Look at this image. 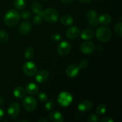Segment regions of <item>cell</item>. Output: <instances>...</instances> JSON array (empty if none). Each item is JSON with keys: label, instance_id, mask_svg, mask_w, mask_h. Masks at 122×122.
<instances>
[{"label": "cell", "instance_id": "6da1fadb", "mask_svg": "<svg viewBox=\"0 0 122 122\" xmlns=\"http://www.w3.org/2000/svg\"><path fill=\"white\" fill-rule=\"evenodd\" d=\"M20 19V14L17 11L11 9L5 13L4 18V23L8 27H14L19 23Z\"/></svg>", "mask_w": 122, "mask_h": 122}, {"label": "cell", "instance_id": "7a4b0ae2", "mask_svg": "<svg viewBox=\"0 0 122 122\" xmlns=\"http://www.w3.org/2000/svg\"><path fill=\"white\" fill-rule=\"evenodd\" d=\"M95 36L98 40L101 42H106L110 39L112 36V32L108 27L106 26L100 27L97 29Z\"/></svg>", "mask_w": 122, "mask_h": 122}, {"label": "cell", "instance_id": "3957f363", "mask_svg": "<svg viewBox=\"0 0 122 122\" xmlns=\"http://www.w3.org/2000/svg\"><path fill=\"white\" fill-rule=\"evenodd\" d=\"M42 17L48 23H55L58 21L59 14L57 10L54 8H49L44 11Z\"/></svg>", "mask_w": 122, "mask_h": 122}, {"label": "cell", "instance_id": "277c9868", "mask_svg": "<svg viewBox=\"0 0 122 122\" xmlns=\"http://www.w3.org/2000/svg\"><path fill=\"white\" fill-rule=\"evenodd\" d=\"M73 101V97L68 92L64 91L60 93L57 97V102L61 107H67Z\"/></svg>", "mask_w": 122, "mask_h": 122}, {"label": "cell", "instance_id": "5b68a950", "mask_svg": "<svg viewBox=\"0 0 122 122\" xmlns=\"http://www.w3.org/2000/svg\"><path fill=\"white\" fill-rule=\"evenodd\" d=\"M37 101L34 97L31 96L26 97L23 100V106L27 112H33L37 107Z\"/></svg>", "mask_w": 122, "mask_h": 122}, {"label": "cell", "instance_id": "8992f818", "mask_svg": "<svg viewBox=\"0 0 122 122\" xmlns=\"http://www.w3.org/2000/svg\"><path fill=\"white\" fill-rule=\"evenodd\" d=\"M71 50V44L67 41L61 42L57 47V52L60 56H66L70 52Z\"/></svg>", "mask_w": 122, "mask_h": 122}, {"label": "cell", "instance_id": "52a82bcc", "mask_svg": "<svg viewBox=\"0 0 122 122\" xmlns=\"http://www.w3.org/2000/svg\"><path fill=\"white\" fill-rule=\"evenodd\" d=\"M23 71L28 76H34L37 72V67L32 61H27L23 66Z\"/></svg>", "mask_w": 122, "mask_h": 122}, {"label": "cell", "instance_id": "ba28073f", "mask_svg": "<svg viewBox=\"0 0 122 122\" xmlns=\"http://www.w3.org/2000/svg\"><path fill=\"white\" fill-rule=\"evenodd\" d=\"M7 112H8V113L10 115V116L13 120H15L20 112V104L17 102H13V103H11L10 105Z\"/></svg>", "mask_w": 122, "mask_h": 122}, {"label": "cell", "instance_id": "9c48e42d", "mask_svg": "<svg viewBox=\"0 0 122 122\" xmlns=\"http://www.w3.org/2000/svg\"><path fill=\"white\" fill-rule=\"evenodd\" d=\"M80 50L85 54H90L95 50V45L91 41H86L82 43L80 46Z\"/></svg>", "mask_w": 122, "mask_h": 122}, {"label": "cell", "instance_id": "30bf717a", "mask_svg": "<svg viewBox=\"0 0 122 122\" xmlns=\"http://www.w3.org/2000/svg\"><path fill=\"white\" fill-rule=\"evenodd\" d=\"M81 33L79 28L77 26H71L69 27L66 31V36L67 38L70 39H75L77 38L79 36Z\"/></svg>", "mask_w": 122, "mask_h": 122}, {"label": "cell", "instance_id": "8fae6325", "mask_svg": "<svg viewBox=\"0 0 122 122\" xmlns=\"http://www.w3.org/2000/svg\"><path fill=\"white\" fill-rule=\"evenodd\" d=\"M35 78L37 82L38 83H44L45 81H46L48 79L50 74L48 71L45 69L39 70V71L36 73Z\"/></svg>", "mask_w": 122, "mask_h": 122}, {"label": "cell", "instance_id": "7c38bea8", "mask_svg": "<svg viewBox=\"0 0 122 122\" xmlns=\"http://www.w3.org/2000/svg\"><path fill=\"white\" fill-rule=\"evenodd\" d=\"M79 70L80 68L79 66L72 64L68 66L66 72V75L69 77H75L78 75V73H79Z\"/></svg>", "mask_w": 122, "mask_h": 122}, {"label": "cell", "instance_id": "4fadbf2b", "mask_svg": "<svg viewBox=\"0 0 122 122\" xmlns=\"http://www.w3.org/2000/svg\"><path fill=\"white\" fill-rule=\"evenodd\" d=\"M32 30V25L29 21H23L20 24L19 27V30L21 34L27 35Z\"/></svg>", "mask_w": 122, "mask_h": 122}, {"label": "cell", "instance_id": "5bb4252c", "mask_svg": "<svg viewBox=\"0 0 122 122\" xmlns=\"http://www.w3.org/2000/svg\"><path fill=\"white\" fill-rule=\"evenodd\" d=\"M38 91H39V87L35 83L30 82L26 85V92L29 95H36L38 93Z\"/></svg>", "mask_w": 122, "mask_h": 122}, {"label": "cell", "instance_id": "9a60e30c", "mask_svg": "<svg viewBox=\"0 0 122 122\" xmlns=\"http://www.w3.org/2000/svg\"><path fill=\"white\" fill-rule=\"evenodd\" d=\"M92 107V103L88 100H83L78 105V110L81 112H86L89 111Z\"/></svg>", "mask_w": 122, "mask_h": 122}, {"label": "cell", "instance_id": "2e32d148", "mask_svg": "<svg viewBox=\"0 0 122 122\" xmlns=\"http://www.w3.org/2000/svg\"><path fill=\"white\" fill-rule=\"evenodd\" d=\"M49 119L53 122H63L64 119L61 113L57 111H54L49 114Z\"/></svg>", "mask_w": 122, "mask_h": 122}, {"label": "cell", "instance_id": "e0dca14e", "mask_svg": "<svg viewBox=\"0 0 122 122\" xmlns=\"http://www.w3.org/2000/svg\"><path fill=\"white\" fill-rule=\"evenodd\" d=\"M31 8H32V11L33 13L38 15H42L43 13H44V9L43 7L39 2H33L31 5Z\"/></svg>", "mask_w": 122, "mask_h": 122}, {"label": "cell", "instance_id": "ac0fdd59", "mask_svg": "<svg viewBox=\"0 0 122 122\" xmlns=\"http://www.w3.org/2000/svg\"><path fill=\"white\" fill-rule=\"evenodd\" d=\"M74 19L71 15L69 14H66L63 15L60 18V22L62 25L64 26H69L72 25L73 23Z\"/></svg>", "mask_w": 122, "mask_h": 122}, {"label": "cell", "instance_id": "d6986e66", "mask_svg": "<svg viewBox=\"0 0 122 122\" xmlns=\"http://www.w3.org/2000/svg\"><path fill=\"white\" fill-rule=\"evenodd\" d=\"M98 21L99 23L103 25H109L112 21V17L108 14H102L99 16Z\"/></svg>", "mask_w": 122, "mask_h": 122}, {"label": "cell", "instance_id": "ffe728a7", "mask_svg": "<svg viewBox=\"0 0 122 122\" xmlns=\"http://www.w3.org/2000/svg\"><path fill=\"white\" fill-rule=\"evenodd\" d=\"M94 35V31L89 28L83 30L81 33V38L85 40H89V39H92Z\"/></svg>", "mask_w": 122, "mask_h": 122}, {"label": "cell", "instance_id": "44dd1931", "mask_svg": "<svg viewBox=\"0 0 122 122\" xmlns=\"http://www.w3.org/2000/svg\"><path fill=\"white\" fill-rule=\"evenodd\" d=\"M26 90L23 87L17 86L13 91L14 97L17 98H23L26 95Z\"/></svg>", "mask_w": 122, "mask_h": 122}, {"label": "cell", "instance_id": "7402d4cb", "mask_svg": "<svg viewBox=\"0 0 122 122\" xmlns=\"http://www.w3.org/2000/svg\"><path fill=\"white\" fill-rule=\"evenodd\" d=\"M26 0H14V6L16 9L22 10L26 7Z\"/></svg>", "mask_w": 122, "mask_h": 122}, {"label": "cell", "instance_id": "603a6c76", "mask_svg": "<svg viewBox=\"0 0 122 122\" xmlns=\"http://www.w3.org/2000/svg\"><path fill=\"white\" fill-rule=\"evenodd\" d=\"M35 54V50L33 48L29 47L25 52V57L27 60H30L33 57Z\"/></svg>", "mask_w": 122, "mask_h": 122}, {"label": "cell", "instance_id": "cb8c5ba5", "mask_svg": "<svg viewBox=\"0 0 122 122\" xmlns=\"http://www.w3.org/2000/svg\"><path fill=\"white\" fill-rule=\"evenodd\" d=\"M107 106L104 104H101L99 105L98 106L97 108V113L98 114L100 115H102L106 113V112H107Z\"/></svg>", "mask_w": 122, "mask_h": 122}, {"label": "cell", "instance_id": "d4e9b609", "mask_svg": "<svg viewBox=\"0 0 122 122\" xmlns=\"http://www.w3.org/2000/svg\"><path fill=\"white\" fill-rule=\"evenodd\" d=\"M9 35L8 33L5 30H0V42H5L8 40Z\"/></svg>", "mask_w": 122, "mask_h": 122}, {"label": "cell", "instance_id": "484cf974", "mask_svg": "<svg viewBox=\"0 0 122 122\" xmlns=\"http://www.w3.org/2000/svg\"><path fill=\"white\" fill-rule=\"evenodd\" d=\"M122 23L121 22H119L114 27V32L119 37H122Z\"/></svg>", "mask_w": 122, "mask_h": 122}, {"label": "cell", "instance_id": "4316f807", "mask_svg": "<svg viewBox=\"0 0 122 122\" xmlns=\"http://www.w3.org/2000/svg\"><path fill=\"white\" fill-rule=\"evenodd\" d=\"M86 16L88 18V19H93L97 17V13L94 10H89L86 13Z\"/></svg>", "mask_w": 122, "mask_h": 122}, {"label": "cell", "instance_id": "83f0119b", "mask_svg": "<svg viewBox=\"0 0 122 122\" xmlns=\"http://www.w3.org/2000/svg\"><path fill=\"white\" fill-rule=\"evenodd\" d=\"M32 21H33V23L35 25H41L42 21V17L41 15L36 14V15L33 17V19H32Z\"/></svg>", "mask_w": 122, "mask_h": 122}, {"label": "cell", "instance_id": "f1b7e54d", "mask_svg": "<svg viewBox=\"0 0 122 122\" xmlns=\"http://www.w3.org/2000/svg\"><path fill=\"white\" fill-rule=\"evenodd\" d=\"M20 15V17H21L22 19L27 20V19H29L31 17L32 14H31L30 11H29V10H24L21 12Z\"/></svg>", "mask_w": 122, "mask_h": 122}, {"label": "cell", "instance_id": "f546056e", "mask_svg": "<svg viewBox=\"0 0 122 122\" xmlns=\"http://www.w3.org/2000/svg\"><path fill=\"white\" fill-rule=\"evenodd\" d=\"M54 101L52 100H50L46 102V104H45V108H46L48 111H51L53 109L54 107Z\"/></svg>", "mask_w": 122, "mask_h": 122}, {"label": "cell", "instance_id": "4dcf8cb0", "mask_svg": "<svg viewBox=\"0 0 122 122\" xmlns=\"http://www.w3.org/2000/svg\"><path fill=\"white\" fill-rule=\"evenodd\" d=\"M38 99L41 102H45L48 99V96L46 93L44 92H41L38 93Z\"/></svg>", "mask_w": 122, "mask_h": 122}, {"label": "cell", "instance_id": "1f68e13d", "mask_svg": "<svg viewBox=\"0 0 122 122\" xmlns=\"http://www.w3.org/2000/svg\"><path fill=\"white\" fill-rule=\"evenodd\" d=\"M88 24H89L90 26H94V27L97 26L99 24L98 19L97 17L95 18H93V19H88Z\"/></svg>", "mask_w": 122, "mask_h": 122}, {"label": "cell", "instance_id": "d6a6232c", "mask_svg": "<svg viewBox=\"0 0 122 122\" xmlns=\"http://www.w3.org/2000/svg\"><path fill=\"white\" fill-rule=\"evenodd\" d=\"M87 120L89 122H97L99 121V118L97 114H91L90 115L88 116Z\"/></svg>", "mask_w": 122, "mask_h": 122}, {"label": "cell", "instance_id": "836d02e7", "mask_svg": "<svg viewBox=\"0 0 122 122\" xmlns=\"http://www.w3.org/2000/svg\"><path fill=\"white\" fill-rule=\"evenodd\" d=\"M89 64V62L87 60H82L80 61L79 65V67L81 69H85L86 67H87Z\"/></svg>", "mask_w": 122, "mask_h": 122}, {"label": "cell", "instance_id": "e575fe53", "mask_svg": "<svg viewBox=\"0 0 122 122\" xmlns=\"http://www.w3.org/2000/svg\"><path fill=\"white\" fill-rule=\"evenodd\" d=\"M51 39L54 42H58L61 39V36L58 33H54L51 36Z\"/></svg>", "mask_w": 122, "mask_h": 122}, {"label": "cell", "instance_id": "d590c367", "mask_svg": "<svg viewBox=\"0 0 122 122\" xmlns=\"http://www.w3.org/2000/svg\"><path fill=\"white\" fill-rule=\"evenodd\" d=\"M101 122H114V120H113V118L111 117H105L102 118L101 120Z\"/></svg>", "mask_w": 122, "mask_h": 122}, {"label": "cell", "instance_id": "8d00e7d4", "mask_svg": "<svg viewBox=\"0 0 122 122\" xmlns=\"http://www.w3.org/2000/svg\"><path fill=\"white\" fill-rule=\"evenodd\" d=\"M4 116V111L2 108H0V120L3 118Z\"/></svg>", "mask_w": 122, "mask_h": 122}, {"label": "cell", "instance_id": "74e56055", "mask_svg": "<svg viewBox=\"0 0 122 122\" xmlns=\"http://www.w3.org/2000/svg\"><path fill=\"white\" fill-rule=\"evenodd\" d=\"M61 1L62 2H63V3L67 4L71 3L73 0H61Z\"/></svg>", "mask_w": 122, "mask_h": 122}, {"label": "cell", "instance_id": "f35d334b", "mask_svg": "<svg viewBox=\"0 0 122 122\" xmlns=\"http://www.w3.org/2000/svg\"><path fill=\"white\" fill-rule=\"evenodd\" d=\"M5 102V100L3 97H0V106H2V105L4 104Z\"/></svg>", "mask_w": 122, "mask_h": 122}, {"label": "cell", "instance_id": "ab89813d", "mask_svg": "<svg viewBox=\"0 0 122 122\" xmlns=\"http://www.w3.org/2000/svg\"><path fill=\"white\" fill-rule=\"evenodd\" d=\"M77 1H79L81 2H82V3H88V2H90L91 0H77Z\"/></svg>", "mask_w": 122, "mask_h": 122}, {"label": "cell", "instance_id": "60d3db41", "mask_svg": "<svg viewBox=\"0 0 122 122\" xmlns=\"http://www.w3.org/2000/svg\"><path fill=\"white\" fill-rule=\"evenodd\" d=\"M38 122H48V120L46 119H44V118H42V119H40L39 120H38Z\"/></svg>", "mask_w": 122, "mask_h": 122}, {"label": "cell", "instance_id": "b9f144b4", "mask_svg": "<svg viewBox=\"0 0 122 122\" xmlns=\"http://www.w3.org/2000/svg\"><path fill=\"white\" fill-rule=\"evenodd\" d=\"M42 1H47V0H42Z\"/></svg>", "mask_w": 122, "mask_h": 122}]
</instances>
